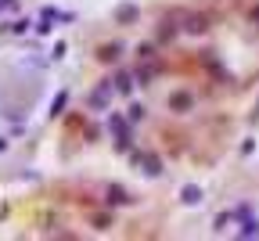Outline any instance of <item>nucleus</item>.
Returning <instances> with one entry per match:
<instances>
[{
    "label": "nucleus",
    "mask_w": 259,
    "mask_h": 241,
    "mask_svg": "<svg viewBox=\"0 0 259 241\" xmlns=\"http://www.w3.org/2000/svg\"><path fill=\"white\" fill-rule=\"evenodd\" d=\"M112 94H115V90H112V79H105L101 87H97V90H94V94L87 97L90 112H105V108H108V101H112Z\"/></svg>",
    "instance_id": "nucleus-1"
},
{
    "label": "nucleus",
    "mask_w": 259,
    "mask_h": 241,
    "mask_svg": "<svg viewBox=\"0 0 259 241\" xmlns=\"http://www.w3.org/2000/svg\"><path fill=\"white\" fill-rule=\"evenodd\" d=\"M134 162L144 166L148 177H158V173H162V162H158V155H151V151H134Z\"/></svg>",
    "instance_id": "nucleus-2"
},
{
    "label": "nucleus",
    "mask_w": 259,
    "mask_h": 241,
    "mask_svg": "<svg viewBox=\"0 0 259 241\" xmlns=\"http://www.w3.org/2000/svg\"><path fill=\"white\" fill-rule=\"evenodd\" d=\"M238 216H248V205H241V209H234V213H223V216H216V234H223V230L231 227Z\"/></svg>",
    "instance_id": "nucleus-3"
},
{
    "label": "nucleus",
    "mask_w": 259,
    "mask_h": 241,
    "mask_svg": "<svg viewBox=\"0 0 259 241\" xmlns=\"http://www.w3.org/2000/svg\"><path fill=\"white\" fill-rule=\"evenodd\" d=\"M137 15H141V11H137V4H119V8H115V22H119V25L137 22Z\"/></svg>",
    "instance_id": "nucleus-4"
},
{
    "label": "nucleus",
    "mask_w": 259,
    "mask_h": 241,
    "mask_svg": "<svg viewBox=\"0 0 259 241\" xmlns=\"http://www.w3.org/2000/svg\"><path fill=\"white\" fill-rule=\"evenodd\" d=\"M205 29H209L205 15H187L184 18V32H194V36H198V32H205Z\"/></svg>",
    "instance_id": "nucleus-5"
},
{
    "label": "nucleus",
    "mask_w": 259,
    "mask_h": 241,
    "mask_svg": "<svg viewBox=\"0 0 259 241\" xmlns=\"http://www.w3.org/2000/svg\"><path fill=\"white\" fill-rule=\"evenodd\" d=\"M180 198H184V205H202V187H194V184H187V187L180 191Z\"/></svg>",
    "instance_id": "nucleus-6"
},
{
    "label": "nucleus",
    "mask_w": 259,
    "mask_h": 241,
    "mask_svg": "<svg viewBox=\"0 0 259 241\" xmlns=\"http://www.w3.org/2000/svg\"><path fill=\"white\" fill-rule=\"evenodd\" d=\"M108 205H130V194H126L119 184H112V187H108Z\"/></svg>",
    "instance_id": "nucleus-7"
},
{
    "label": "nucleus",
    "mask_w": 259,
    "mask_h": 241,
    "mask_svg": "<svg viewBox=\"0 0 259 241\" xmlns=\"http://www.w3.org/2000/svg\"><path fill=\"white\" fill-rule=\"evenodd\" d=\"M134 83H137V76H130V72H119V76H115V90H119V94H130V90H134Z\"/></svg>",
    "instance_id": "nucleus-8"
},
{
    "label": "nucleus",
    "mask_w": 259,
    "mask_h": 241,
    "mask_svg": "<svg viewBox=\"0 0 259 241\" xmlns=\"http://www.w3.org/2000/svg\"><path fill=\"white\" fill-rule=\"evenodd\" d=\"M40 18H47V22H72V15H69V11H58V8H44V11H40Z\"/></svg>",
    "instance_id": "nucleus-9"
},
{
    "label": "nucleus",
    "mask_w": 259,
    "mask_h": 241,
    "mask_svg": "<svg viewBox=\"0 0 259 241\" xmlns=\"http://www.w3.org/2000/svg\"><path fill=\"white\" fill-rule=\"evenodd\" d=\"M122 54V44H105L101 51H97V58H101V61H115Z\"/></svg>",
    "instance_id": "nucleus-10"
},
{
    "label": "nucleus",
    "mask_w": 259,
    "mask_h": 241,
    "mask_svg": "<svg viewBox=\"0 0 259 241\" xmlns=\"http://www.w3.org/2000/svg\"><path fill=\"white\" fill-rule=\"evenodd\" d=\"M238 237H259V220H252V216H245V223H241V230H238Z\"/></svg>",
    "instance_id": "nucleus-11"
},
{
    "label": "nucleus",
    "mask_w": 259,
    "mask_h": 241,
    "mask_svg": "<svg viewBox=\"0 0 259 241\" xmlns=\"http://www.w3.org/2000/svg\"><path fill=\"white\" fill-rule=\"evenodd\" d=\"M169 108L187 112V108H191V94H173V97H169Z\"/></svg>",
    "instance_id": "nucleus-12"
},
{
    "label": "nucleus",
    "mask_w": 259,
    "mask_h": 241,
    "mask_svg": "<svg viewBox=\"0 0 259 241\" xmlns=\"http://www.w3.org/2000/svg\"><path fill=\"white\" fill-rule=\"evenodd\" d=\"M177 18H180V15H173V18H166V22H162V32H158L162 40H173V36H177Z\"/></svg>",
    "instance_id": "nucleus-13"
},
{
    "label": "nucleus",
    "mask_w": 259,
    "mask_h": 241,
    "mask_svg": "<svg viewBox=\"0 0 259 241\" xmlns=\"http://www.w3.org/2000/svg\"><path fill=\"white\" fill-rule=\"evenodd\" d=\"M65 105H69V90H61V94L51 101V115H61V108H65Z\"/></svg>",
    "instance_id": "nucleus-14"
},
{
    "label": "nucleus",
    "mask_w": 259,
    "mask_h": 241,
    "mask_svg": "<svg viewBox=\"0 0 259 241\" xmlns=\"http://www.w3.org/2000/svg\"><path fill=\"white\" fill-rule=\"evenodd\" d=\"M158 76V68L155 65H144V68H137V83H151Z\"/></svg>",
    "instance_id": "nucleus-15"
},
{
    "label": "nucleus",
    "mask_w": 259,
    "mask_h": 241,
    "mask_svg": "<svg viewBox=\"0 0 259 241\" xmlns=\"http://www.w3.org/2000/svg\"><path fill=\"white\" fill-rule=\"evenodd\" d=\"M126 119H130V123H141V119H144V105H130Z\"/></svg>",
    "instance_id": "nucleus-16"
},
{
    "label": "nucleus",
    "mask_w": 259,
    "mask_h": 241,
    "mask_svg": "<svg viewBox=\"0 0 259 241\" xmlns=\"http://www.w3.org/2000/svg\"><path fill=\"white\" fill-rule=\"evenodd\" d=\"M137 58H141V61H151V58H155V47H151V44L137 47Z\"/></svg>",
    "instance_id": "nucleus-17"
},
{
    "label": "nucleus",
    "mask_w": 259,
    "mask_h": 241,
    "mask_svg": "<svg viewBox=\"0 0 259 241\" xmlns=\"http://www.w3.org/2000/svg\"><path fill=\"white\" fill-rule=\"evenodd\" d=\"M25 29H29V18H18V22L11 25V32H25Z\"/></svg>",
    "instance_id": "nucleus-18"
},
{
    "label": "nucleus",
    "mask_w": 259,
    "mask_h": 241,
    "mask_svg": "<svg viewBox=\"0 0 259 241\" xmlns=\"http://www.w3.org/2000/svg\"><path fill=\"white\" fill-rule=\"evenodd\" d=\"M4 148H8V141H4V137H0V151H4Z\"/></svg>",
    "instance_id": "nucleus-19"
},
{
    "label": "nucleus",
    "mask_w": 259,
    "mask_h": 241,
    "mask_svg": "<svg viewBox=\"0 0 259 241\" xmlns=\"http://www.w3.org/2000/svg\"><path fill=\"white\" fill-rule=\"evenodd\" d=\"M0 4H15V0H0Z\"/></svg>",
    "instance_id": "nucleus-20"
}]
</instances>
